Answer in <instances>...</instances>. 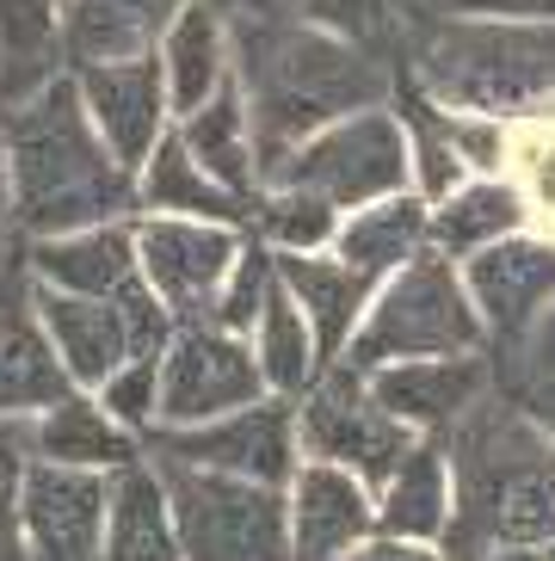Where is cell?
<instances>
[{
    "label": "cell",
    "mask_w": 555,
    "mask_h": 561,
    "mask_svg": "<svg viewBox=\"0 0 555 561\" xmlns=\"http://www.w3.org/2000/svg\"><path fill=\"white\" fill-rule=\"evenodd\" d=\"M229 32H235V87L247 100L253 149H260V180H272L327 124L395 100V62H383L376 50L327 32V25L229 13Z\"/></svg>",
    "instance_id": "cell-1"
},
{
    "label": "cell",
    "mask_w": 555,
    "mask_h": 561,
    "mask_svg": "<svg viewBox=\"0 0 555 561\" xmlns=\"http://www.w3.org/2000/svg\"><path fill=\"white\" fill-rule=\"evenodd\" d=\"M0 154L13 241H49L136 216V173L99 142L75 75H56L44 93L0 112Z\"/></svg>",
    "instance_id": "cell-2"
},
{
    "label": "cell",
    "mask_w": 555,
    "mask_h": 561,
    "mask_svg": "<svg viewBox=\"0 0 555 561\" xmlns=\"http://www.w3.org/2000/svg\"><path fill=\"white\" fill-rule=\"evenodd\" d=\"M444 445L457 476V518L444 537L451 556L488 561L500 549L555 543V438L507 389H494Z\"/></svg>",
    "instance_id": "cell-3"
},
{
    "label": "cell",
    "mask_w": 555,
    "mask_h": 561,
    "mask_svg": "<svg viewBox=\"0 0 555 561\" xmlns=\"http://www.w3.org/2000/svg\"><path fill=\"white\" fill-rule=\"evenodd\" d=\"M451 352H488V328H482V314L469 302L463 265L426 248L420 260H408L401 272H389L376 284V297L340 364L371 377L383 364L451 358Z\"/></svg>",
    "instance_id": "cell-4"
},
{
    "label": "cell",
    "mask_w": 555,
    "mask_h": 561,
    "mask_svg": "<svg viewBox=\"0 0 555 561\" xmlns=\"http://www.w3.org/2000/svg\"><path fill=\"white\" fill-rule=\"evenodd\" d=\"M148 462L161 469L185 561H291V494L284 488L192 469V462Z\"/></svg>",
    "instance_id": "cell-5"
},
{
    "label": "cell",
    "mask_w": 555,
    "mask_h": 561,
    "mask_svg": "<svg viewBox=\"0 0 555 561\" xmlns=\"http://www.w3.org/2000/svg\"><path fill=\"white\" fill-rule=\"evenodd\" d=\"M265 185H296L315 192L333 210H364L376 198L414 192V142H408V117L395 105H371L352 112L340 124H327L321 136H309L291 161L278 167Z\"/></svg>",
    "instance_id": "cell-6"
},
{
    "label": "cell",
    "mask_w": 555,
    "mask_h": 561,
    "mask_svg": "<svg viewBox=\"0 0 555 561\" xmlns=\"http://www.w3.org/2000/svg\"><path fill=\"white\" fill-rule=\"evenodd\" d=\"M37 314L75 389H105L131 358H161L180 328L143 278L124 284L117 297H68V290L37 284Z\"/></svg>",
    "instance_id": "cell-7"
},
{
    "label": "cell",
    "mask_w": 555,
    "mask_h": 561,
    "mask_svg": "<svg viewBox=\"0 0 555 561\" xmlns=\"http://www.w3.org/2000/svg\"><path fill=\"white\" fill-rule=\"evenodd\" d=\"M296 445L315 462H340L359 481L383 488L395 462L414 450V432L376 401L371 377L352 364H327L309 382V396L296 401Z\"/></svg>",
    "instance_id": "cell-8"
},
{
    "label": "cell",
    "mask_w": 555,
    "mask_h": 561,
    "mask_svg": "<svg viewBox=\"0 0 555 561\" xmlns=\"http://www.w3.org/2000/svg\"><path fill=\"white\" fill-rule=\"evenodd\" d=\"M143 457L192 462V469L265 481V488H291L296 462H303V445H296V401L265 396L253 408L204 420V426H155L143 438Z\"/></svg>",
    "instance_id": "cell-9"
},
{
    "label": "cell",
    "mask_w": 555,
    "mask_h": 561,
    "mask_svg": "<svg viewBox=\"0 0 555 561\" xmlns=\"http://www.w3.org/2000/svg\"><path fill=\"white\" fill-rule=\"evenodd\" d=\"M265 396L272 389L260 377L247 333H229L216 321H185L161 352V420L155 426H204Z\"/></svg>",
    "instance_id": "cell-10"
},
{
    "label": "cell",
    "mask_w": 555,
    "mask_h": 561,
    "mask_svg": "<svg viewBox=\"0 0 555 561\" xmlns=\"http://www.w3.org/2000/svg\"><path fill=\"white\" fill-rule=\"evenodd\" d=\"M253 229L197 222V216H136V265L143 284L167 302L173 321H211L235 260L247 253Z\"/></svg>",
    "instance_id": "cell-11"
},
{
    "label": "cell",
    "mask_w": 555,
    "mask_h": 561,
    "mask_svg": "<svg viewBox=\"0 0 555 561\" xmlns=\"http://www.w3.org/2000/svg\"><path fill=\"white\" fill-rule=\"evenodd\" d=\"M463 284H469V302L488 328V358H507L555 309V241L543 229L507 234L475 260H463Z\"/></svg>",
    "instance_id": "cell-12"
},
{
    "label": "cell",
    "mask_w": 555,
    "mask_h": 561,
    "mask_svg": "<svg viewBox=\"0 0 555 561\" xmlns=\"http://www.w3.org/2000/svg\"><path fill=\"white\" fill-rule=\"evenodd\" d=\"M75 87H81V105L93 117L99 142L117 154V161L143 173L148 154L167 142L173 130V100H167V75H161V56H112V62H87V68H68Z\"/></svg>",
    "instance_id": "cell-13"
},
{
    "label": "cell",
    "mask_w": 555,
    "mask_h": 561,
    "mask_svg": "<svg viewBox=\"0 0 555 561\" xmlns=\"http://www.w3.org/2000/svg\"><path fill=\"white\" fill-rule=\"evenodd\" d=\"M68 389L75 382L44 333L25 248L7 241V260H0V420H32V413L56 408Z\"/></svg>",
    "instance_id": "cell-14"
},
{
    "label": "cell",
    "mask_w": 555,
    "mask_h": 561,
    "mask_svg": "<svg viewBox=\"0 0 555 561\" xmlns=\"http://www.w3.org/2000/svg\"><path fill=\"white\" fill-rule=\"evenodd\" d=\"M371 389L414 438H451L500 389V377H494L488 352H451V358L383 364V370H371Z\"/></svg>",
    "instance_id": "cell-15"
},
{
    "label": "cell",
    "mask_w": 555,
    "mask_h": 561,
    "mask_svg": "<svg viewBox=\"0 0 555 561\" xmlns=\"http://www.w3.org/2000/svg\"><path fill=\"white\" fill-rule=\"evenodd\" d=\"M112 476L37 462L25 469V561H99Z\"/></svg>",
    "instance_id": "cell-16"
},
{
    "label": "cell",
    "mask_w": 555,
    "mask_h": 561,
    "mask_svg": "<svg viewBox=\"0 0 555 561\" xmlns=\"http://www.w3.org/2000/svg\"><path fill=\"white\" fill-rule=\"evenodd\" d=\"M291 561H346L376 537V488L340 462L303 457L291 476Z\"/></svg>",
    "instance_id": "cell-17"
},
{
    "label": "cell",
    "mask_w": 555,
    "mask_h": 561,
    "mask_svg": "<svg viewBox=\"0 0 555 561\" xmlns=\"http://www.w3.org/2000/svg\"><path fill=\"white\" fill-rule=\"evenodd\" d=\"M32 278L68 297H117L124 284L143 278L136 265V216L124 222H99V229L49 234V241H19Z\"/></svg>",
    "instance_id": "cell-18"
},
{
    "label": "cell",
    "mask_w": 555,
    "mask_h": 561,
    "mask_svg": "<svg viewBox=\"0 0 555 561\" xmlns=\"http://www.w3.org/2000/svg\"><path fill=\"white\" fill-rule=\"evenodd\" d=\"M155 56H161V75H167L173 124L185 112H197V105H211L235 81V32H229L223 0H185L180 19L161 32Z\"/></svg>",
    "instance_id": "cell-19"
},
{
    "label": "cell",
    "mask_w": 555,
    "mask_h": 561,
    "mask_svg": "<svg viewBox=\"0 0 555 561\" xmlns=\"http://www.w3.org/2000/svg\"><path fill=\"white\" fill-rule=\"evenodd\" d=\"M278 284L303 309L315 346H321V364H340L346 346H352V333H359V321H364V309L376 297V284L364 272H352L333 248L327 253H278Z\"/></svg>",
    "instance_id": "cell-20"
},
{
    "label": "cell",
    "mask_w": 555,
    "mask_h": 561,
    "mask_svg": "<svg viewBox=\"0 0 555 561\" xmlns=\"http://www.w3.org/2000/svg\"><path fill=\"white\" fill-rule=\"evenodd\" d=\"M25 450H32L37 462H68V469L117 476V469H131V462L143 457V438H136L131 426H117L93 389H68L56 408L25 420Z\"/></svg>",
    "instance_id": "cell-21"
},
{
    "label": "cell",
    "mask_w": 555,
    "mask_h": 561,
    "mask_svg": "<svg viewBox=\"0 0 555 561\" xmlns=\"http://www.w3.org/2000/svg\"><path fill=\"white\" fill-rule=\"evenodd\" d=\"M451 518H457L451 445L444 438H414V450L395 462V476L376 488V530L383 537H414V543H444Z\"/></svg>",
    "instance_id": "cell-22"
},
{
    "label": "cell",
    "mask_w": 555,
    "mask_h": 561,
    "mask_svg": "<svg viewBox=\"0 0 555 561\" xmlns=\"http://www.w3.org/2000/svg\"><path fill=\"white\" fill-rule=\"evenodd\" d=\"M426 248H432V204L420 192H395V198H376L364 210H346L340 234H333V253L371 284H383L389 272L420 260Z\"/></svg>",
    "instance_id": "cell-23"
},
{
    "label": "cell",
    "mask_w": 555,
    "mask_h": 561,
    "mask_svg": "<svg viewBox=\"0 0 555 561\" xmlns=\"http://www.w3.org/2000/svg\"><path fill=\"white\" fill-rule=\"evenodd\" d=\"M99 561H185L180 525L167 506L161 469L148 457H136L131 469L112 476V506H105V543Z\"/></svg>",
    "instance_id": "cell-24"
},
{
    "label": "cell",
    "mask_w": 555,
    "mask_h": 561,
    "mask_svg": "<svg viewBox=\"0 0 555 561\" xmlns=\"http://www.w3.org/2000/svg\"><path fill=\"white\" fill-rule=\"evenodd\" d=\"M136 216H197V222L253 229V204L235 198L229 185H216L211 173L192 161L180 130H167V142L148 154V167L136 173Z\"/></svg>",
    "instance_id": "cell-25"
},
{
    "label": "cell",
    "mask_w": 555,
    "mask_h": 561,
    "mask_svg": "<svg viewBox=\"0 0 555 561\" xmlns=\"http://www.w3.org/2000/svg\"><path fill=\"white\" fill-rule=\"evenodd\" d=\"M68 75V37L56 0H0V112Z\"/></svg>",
    "instance_id": "cell-26"
},
{
    "label": "cell",
    "mask_w": 555,
    "mask_h": 561,
    "mask_svg": "<svg viewBox=\"0 0 555 561\" xmlns=\"http://www.w3.org/2000/svg\"><path fill=\"white\" fill-rule=\"evenodd\" d=\"M185 0H68L63 7V37H68V68L112 62V56H148L161 32L180 19Z\"/></svg>",
    "instance_id": "cell-27"
},
{
    "label": "cell",
    "mask_w": 555,
    "mask_h": 561,
    "mask_svg": "<svg viewBox=\"0 0 555 561\" xmlns=\"http://www.w3.org/2000/svg\"><path fill=\"white\" fill-rule=\"evenodd\" d=\"M519 229H531V204L512 185V173H482L463 192H451L444 204H432V253H444L457 265Z\"/></svg>",
    "instance_id": "cell-28"
},
{
    "label": "cell",
    "mask_w": 555,
    "mask_h": 561,
    "mask_svg": "<svg viewBox=\"0 0 555 561\" xmlns=\"http://www.w3.org/2000/svg\"><path fill=\"white\" fill-rule=\"evenodd\" d=\"M180 142L192 149V161L211 173L216 185H229L235 198H260L265 180H260V149H253V124H247V100L241 87H223L211 105H197V112H185L180 124Z\"/></svg>",
    "instance_id": "cell-29"
},
{
    "label": "cell",
    "mask_w": 555,
    "mask_h": 561,
    "mask_svg": "<svg viewBox=\"0 0 555 561\" xmlns=\"http://www.w3.org/2000/svg\"><path fill=\"white\" fill-rule=\"evenodd\" d=\"M253 358H260V377H265V389L272 396H284V401H303L309 396V382L321 377L327 364H321V346H315V333H309V321H303V309L291 302V290L278 284L272 290V302H265V314L253 321Z\"/></svg>",
    "instance_id": "cell-30"
},
{
    "label": "cell",
    "mask_w": 555,
    "mask_h": 561,
    "mask_svg": "<svg viewBox=\"0 0 555 561\" xmlns=\"http://www.w3.org/2000/svg\"><path fill=\"white\" fill-rule=\"evenodd\" d=\"M253 234L272 253H327L340 234V210L296 185H265L253 198Z\"/></svg>",
    "instance_id": "cell-31"
},
{
    "label": "cell",
    "mask_w": 555,
    "mask_h": 561,
    "mask_svg": "<svg viewBox=\"0 0 555 561\" xmlns=\"http://www.w3.org/2000/svg\"><path fill=\"white\" fill-rule=\"evenodd\" d=\"M494 377H500V389L555 438V309L543 314L537 333H531L519 352L494 358Z\"/></svg>",
    "instance_id": "cell-32"
},
{
    "label": "cell",
    "mask_w": 555,
    "mask_h": 561,
    "mask_svg": "<svg viewBox=\"0 0 555 561\" xmlns=\"http://www.w3.org/2000/svg\"><path fill=\"white\" fill-rule=\"evenodd\" d=\"M507 173H512V185L524 192V204H531V229H543L555 241V112L512 124Z\"/></svg>",
    "instance_id": "cell-33"
},
{
    "label": "cell",
    "mask_w": 555,
    "mask_h": 561,
    "mask_svg": "<svg viewBox=\"0 0 555 561\" xmlns=\"http://www.w3.org/2000/svg\"><path fill=\"white\" fill-rule=\"evenodd\" d=\"M278 290V253L265 248L260 234H247V253L235 260L229 284H223V297H216L211 321L229 333H253V321L265 314V302H272Z\"/></svg>",
    "instance_id": "cell-34"
},
{
    "label": "cell",
    "mask_w": 555,
    "mask_h": 561,
    "mask_svg": "<svg viewBox=\"0 0 555 561\" xmlns=\"http://www.w3.org/2000/svg\"><path fill=\"white\" fill-rule=\"evenodd\" d=\"M25 420H0V561H25Z\"/></svg>",
    "instance_id": "cell-35"
},
{
    "label": "cell",
    "mask_w": 555,
    "mask_h": 561,
    "mask_svg": "<svg viewBox=\"0 0 555 561\" xmlns=\"http://www.w3.org/2000/svg\"><path fill=\"white\" fill-rule=\"evenodd\" d=\"M93 396L105 401V413H112L117 426H131L136 438H148L155 420H161V358H131L105 389H93Z\"/></svg>",
    "instance_id": "cell-36"
},
{
    "label": "cell",
    "mask_w": 555,
    "mask_h": 561,
    "mask_svg": "<svg viewBox=\"0 0 555 561\" xmlns=\"http://www.w3.org/2000/svg\"><path fill=\"white\" fill-rule=\"evenodd\" d=\"M401 19H555V0H401Z\"/></svg>",
    "instance_id": "cell-37"
},
{
    "label": "cell",
    "mask_w": 555,
    "mask_h": 561,
    "mask_svg": "<svg viewBox=\"0 0 555 561\" xmlns=\"http://www.w3.org/2000/svg\"><path fill=\"white\" fill-rule=\"evenodd\" d=\"M346 561H457V556L444 543H414V537H383V530H376V537H364Z\"/></svg>",
    "instance_id": "cell-38"
},
{
    "label": "cell",
    "mask_w": 555,
    "mask_h": 561,
    "mask_svg": "<svg viewBox=\"0 0 555 561\" xmlns=\"http://www.w3.org/2000/svg\"><path fill=\"white\" fill-rule=\"evenodd\" d=\"M0 241H13V210H7V185H0Z\"/></svg>",
    "instance_id": "cell-39"
},
{
    "label": "cell",
    "mask_w": 555,
    "mask_h": 561,
    "mask_svg": "<svg viewBox=\"0 0 555 561\" xmlns=\"http://www.w3.org/2000/svg\"><path fill=\"white\" fill-rule=\"evenodd\" d=\"M0 185H7V154H0Z\"/></svg>",
    "instance_id": "cell-40"
},
{
    "label": "cell",
    "mask_w": 555,
    "mask_h": 561,
    "mask_svg": "<svg viewBox=\"0 0 555 561\" xmlns=\"http://www.w3.org/2000/svg\"><path fill=\"white\" fill-rule=\"evenodd\" d=\"M0 260H7V241H0Z\"/></svg>",
    "instance_id": "cell-41"
},
{
    "label": "cell",
    "mask_w": 555,
    "mask_h": 561,
    "mask_svg": "<svg viewBox=\"0 0 555 561\" xmlns=\"http://www.w3.org/2000/svg\"><path fill=\"white\" fill-rule=\"evenodd\" d=\"M56 7H68V0H56Z\"/></svg>",
    "instance_id": "cell-42"
}]
</instances>
